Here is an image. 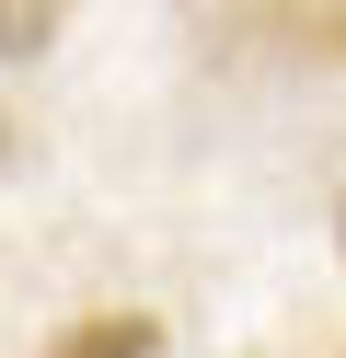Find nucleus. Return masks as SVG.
I'll return each mask as SVG.
<instances>
[{
  "mask_svg": "<svg viewBox=\"0 0 346 358\" xmlns=\"http://www.w3.org/2000/svg\"><path fill=\"white\" fill-rule=\"evenodd\" d=\"M219 35H243L254 58H289V70L346 81V0H208Z\"/></svg>",
  "mask_w": 346,
  "mask_h": 358,
  "instance_id": "f257e3e1",
  "label": "nucleus"
},
{
  "mask_svg": "<svg viewBox=\"0 0 346 358\" xmlns=\"http://www.w3.org/2000/svg\"><path fill=\"white\" fill-rule=\"evenodd\" d=\"M46 358H161V324L150 312H81L46 335Z\"/></svg>",
  "mask_w": 346,
  "mask_h": 358,
  "instance_id": "f03ea898",
  "label": "nucleus"
},
{
  "mask_svg": "<svg viewBox=\"0 0 346 358\" xmlns=\"http://www.w3.org/2000/svg\"><path fill=\"white\" fill-rule=\"evenodd\" d=\"M58 35V0H0V58H46Z\"/></svg>",
  "mask_w": 346,
  "mask_h": 358,
  "instance_id": "7ed1b4c3",
  "label": "nucleus"
},
{
  "mask_svg": "<svg viewBox=\"0 0 346 358\" xmlns=\"http://www.w3.org/2000/svg\"><path fill=\"white\" fill-rule=\"evenodd\" d=\"M0 150H12V116H0Z\"/></svg>",
  "mask_w": 346,
  "mask_h": 358,
  "instance_id": "20e7f679",
  "label": "nucleus"
},
{
  "mask_svg": "<svg viewBox=\"0 0 346 358\" xmlns=\"http://www.w3.org/2000/svg\"><path fill=\"white\" fill-rule=\"evenodd\" d=\"M335 243H346V220H335Z\"/></svg>",
  "mask_w": 346,
  "mask_h": 358,
  "instance_id": "39448f33",
  "label": "nucleus"
}]
</instances>
